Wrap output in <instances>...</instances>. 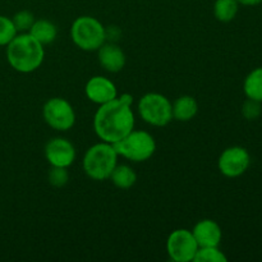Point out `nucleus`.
Wrapping results in <instances>:
<instances>
[{
    "label": "nucleus",
    "instance_id": "f257e3e1",
    "mask_svg": "<svg viewBox=\"0 0 262 262\" xmlns=\"http://www.w3.org/2000/svg\"><path fill=\"white\" fill-rule=\"evenodd\" d=\"M132 104V95L123 94L100 105L94 117V129L100 140L113 145L132 132L135 128Z\"/></svg>",
    "mask_w": 262,
    "mask_h": 262
},
{
    "label": "nucleus",
    "instance_id": "f03ea898",
    "mask_svg": "<svg viewBox=\"0 0 262 262\" xmlns=\"http://www.w3.org/2000/svg\"><path fill=\"white\" fill-rule=\"evenodd\" d=\"M45 58L43 45L28 32L17 35L7 45V59L14 71L32 73L38 69Z\"/></svg>",
    "mask_w": 262,
    "mask_h": 262
},
{
    "label": "nucleus",
    "instance_id": "7ed1b4c3",
    "mask_svg": "<svg viewBox=\"0 0 262 262\" xmlns=\"http://www.w3.org/2000/svg\"><path fill=\"white\" fill-rule=\"evenodd\" d=\"M118 152L114 146L100 142L91 146L83 156V170L94 181H106L118 165Z\"/></svg>",
    "mask_w": 262,
    "mask_h": 262
},
{
    "label": "nucleus",
    "instance_id": "20e7f679",
    "mask_svg": "<svg viewBox=\"0 0 262 262\" xmlns=\"http://www.w3.org/2000/svg\"><path fill=\"white\" fill-rule=\"evenodd\" d=\"M71 36L77 48L84 51H96L105 43L106 30L99 19L90 15H82L73 22Z\"/></svg>",
    "mask_w": 262,
    "mask_h": 262
},
{
    "label": "nucleus",
    "instance_id": "39448f33",
    "mask_svg": "<svg viewBox=\"0 0 262 262\" xmlns=\"http://www.w3.org/2000/svg\"><path fill=\"white\" fill-rule=\"evenodd\" d=\"M118 155L135 163L148 160L155 154L156 142L146 130H132L124 138L113 143Z\"/></svg>",
    "mask_w": 262,
    "mask_h": 262
},
{
    "label": "nucleus",
    "instance_id": "423d86ee",
    "mask_svg": "<svg viewBox=\"0 0 262 262\" xmlns=\"http://www.w3.org/2000/svg\"><path fill=\"white\" fill-rule=\"evenodd\" d=\"M141 118L154 127H165L173 120V105L168 97L156 92L143 95L138 102Z\"/></svg>",
    "mask_w": 262,
    "mask_h": 262
},
{
    "label": "nucleus",
    "instance_id": "0eeeda50",
    "mask_svg": "<svg viewBox=\"0 0 262 262\" xmlns=\"http://www.w3.org/2000/svg\"><path fill=\"white\" fill-rule=\"evenodd\" d=\"M43 120L55 130L66 132L76 123V113L73 106L63 97H53L48 100L42 107Z\"/></svg>",
    "mask_w": 262,
    "mask_h": 262
},
{
    "label": "nucleus",
    "instance_id": "6e6552de",
    "mask_svg": "<svg viewBox=\"0 0 262 262\" xmlns=\"http://www.w3.org/2000/svg\"><path fill=\"white\" fill-rule=\"evenodd\" d=\"M199 248L193 234L188 229L174 230L169 234L166 241V252L169 257L176 262L193 261Z\"/></svg>",
    "mask_w": 262,
    "mask_h": 262
},
{
    "label": "nucleus",
    "instance_id": "1a4fd4ad",
    "mask_svg": "<svg viewBox=\"0 0 262 262\" xmlns=\"http://www.w3.org/2000/svg\"><path fill=\"white\" fill-rule=\"evenodd\" d=\"M250 154L247 150L239 146L229 147L220 155L217 166L223 176L228 178H235L239 177L247 170L250 165Z\"/></svg>",
    "mask_w": 262,
    "mask_h": 262
},
{
    "label": "nucleus",
    "instance_id": "9d476101",
    "mask_svg": "<svg viewBox=\"0 0 262 262\" xmlns=\"http://www.w3.org/2000/svg\"><path fill=\"white\" fill-rule=\"evenodd\" d=\"M45 158L51 166L68 168L76 160V148L67 138L55 137L46 143Z\"/></svg>",
    "mask_w": 262,
    "mask_h": 262
},
{
    "label": "nucleus",
    "instance_id": "9b49d317",
    "mask_svg": "<svg viewBox=\"0 0 262 262\" xmlns=\"http://www.w3.org/2000/svg\"><path fill=\"white\" fill-rule=\"evenodd\" d=\"M84 94L90 101L97 105H104L118 97L117 86L109 78L95 76L89 79L84 86Z\"/></svg>",
    "mask_w": 262,
    "mask_h": 262
},
{
    "label": "nucleus",
    "instance_id": "f8f14e48",
    "mask_svg": "<svg viewBox=\"0 0 262 262\" xmlns=\"http://www.w3.org/2000/svg\"><path fill=\"white\" fill-rule=\"evenodd\" d=\"M199 247H219L222 242V228L211 219L200 220L192 230Z\"/></svg>",
    "mask_w": 262,
    "mask_h": 262
},
{
    "label": "nucleus",
    "instance_id": "ddd939ff",
    "mask_svg": "<svg viewBox=\"0 0 262 262\" xmlns=\"http://www.w3.org/2000/svg\"><path fill=\"white\" fill-rule=\"evenodd\" d=\"M97 58L105 71L110 73H118L125 66V54L122 49L115 43H102L97 50Z\"/></svg>",
    "mask_w": 262,
    "mask_h": 262
},
{
    "label": "nucleus",
    "instance_id": "4468645a",
    "mask_svg": "<svg viewBox=\"0 0 262 262\" xmlns=\"http://www.w3.org/2000/svg\"><path fill=\"white\" fill-rule=\"evenodd\" d=\"M199 112V104L194 97L189 95L178 97L173 104V119L179 122H189L196 117Z\"/></svg>",
    "mask_w": 262,
    "mask_h": 262
},
{
    "label": "nucleus",
    "instance_id": "2eb2a0df",
    "mask_svg": "<svg viewBox=\"0 0 262 262\" xmlns=\"http://www.w3.org/2000/svg\"><path fill=\"white\" fill-rule=\"evenodd\" d=\"M28 33L33 38H36L41 45H49L55 41L56 36H58V28L51 20L38 19L35 20Z\"/></svg>",
    "mask_w": 262,
    "mask_h": 262
},
{
    "label": "nucleus",
    "instance_id": "dca6fc26",
    "mask_svg": "<svg viewBox=\"0 0 262 262\" xmlns=\"http://www.w3.org/2000/svg\"><path fill=\"white\" fill-rule=\"evenodd\" d=\"M110 179L118 188L128 189L135 186L136 181H137V174L130 166L122 164V165L115 166L113 173L110 174Z\"/></svg>",
    "mask_w": 262,
    "mask_h": 262
},
{
    "label": "nucleus",
    "instance_id": "f3484780",
    "mask_svg": "<svg viewBox=\"0 0 262 262\" xmlns=\"http://www.w3.org/2000/svg\"><path fill=\"white\" fill-rule=\"evenodd\" d=\"M245 92L248 99L262 101V68L255 69L245 81Z\"/></svg>",
    "mask_w": 262,
    "mask_h": 262
},
{
    "label": "nucleus",
    "instance_id": "a211bd4d",
    "mask_svg": "<svg viewBox=\"0 0 262 262\" xmlns=\"http://www.w3.org/2000/svg\"><path fill=\"white\" fill-rule=\"evenodd\" d=\"M237 0H216L214 4L215 18L220 22H230L238 13Z\"/></svg>",
    "mask_w": 262,
    "mask_h": 262
},
{
    "label": "nucleus",
    "instance_id": "6ab92c4d",
    "mask_svg": "<svg viewBox=\"0 0 262 262\" xmlns=\"http://www.w3.org/2000/svg\"><path fill=\"white\" fill-rule=\"evenodd\" d=\"M194 262H227L228 258L217 247H200L197 250Z\"/></svg>",
    "mask_w": 262,
    "mask_h": 262
},
{
    "label": "nucleus",
    "instance_id": "aec40b11",
    "mask_svg": "<svg viewBox=\"0 0 262 262\" xmlns=\"http://www.w3.org/2000/svg\"><path fill=\"white\" fill-rule=\"evenodd\" d=\"M17 35L18 31L13 20L5 15H0V46H7Z\"/></svg>",
    "mask_w": 262,
    "mask_h": 262
},
{
    "label": "nucleus",
    "instance_id": "412c9836",
    "mask_svg": "<svg viewBox=\"0 0 262 262\" xmlns=\"http://www.w3.org/2000/svg\"><path fill=\"white\" fill-rule=\"evenodd\" d=\"M12 20L18 32H28L33 23H35V17L28 10H20V12L15 13Z\"/></svg>",
    "mask_w": 262,
    "mask_h": 262
},
{
    "label": "nucleus",
    "instance_id": "4be33fe9",
    "mask_svg": "<svg viewBox=\"0 0 262 262\" xmlns=\"http://www.w3.org/2000/svg\"><path fill=\"white\" fill-rule=\"evenodd\" d=\"M69 181V173L67 168H61V166H51L50 171H49V183L51 186L60 188L64 187Z\"/></svg>",
    "mask_w": 262,
    "mask_h": 262
},
{
    "label": "nucleus",
    "instance_id": "5701e85b",
    "mask_svg": "<svg viewBox=\"0 0 262 262\" xmlns=\"http://www.w3.org/2000/svg\"><path fill=\"white\" fill-rule=\"evenodd\" d=\"M242 114L245 115L246 119H248V120H253V119H256L257 117H260V114H261L260 101L248 99L247 101L245 102V105H243Z\"/></svg>",
    "mask_w": 262,
    "mask_h": 262
},
{
    "label": "nucleus",
    "instance_id": "b1692460",
    "mask_svg": "<svg viewBox=\"0 0 262 262\" xmlns=\"http://www.w3.org/2000/svg\"><path fill=\"white\" fill-rule=\"evenodd\" d=\"M239 4H243V5H257L260 4V3H262V0H237Z\"/></svg>",
    "mask_w": 262,
    "mask_h": 262
}]
</instances>
